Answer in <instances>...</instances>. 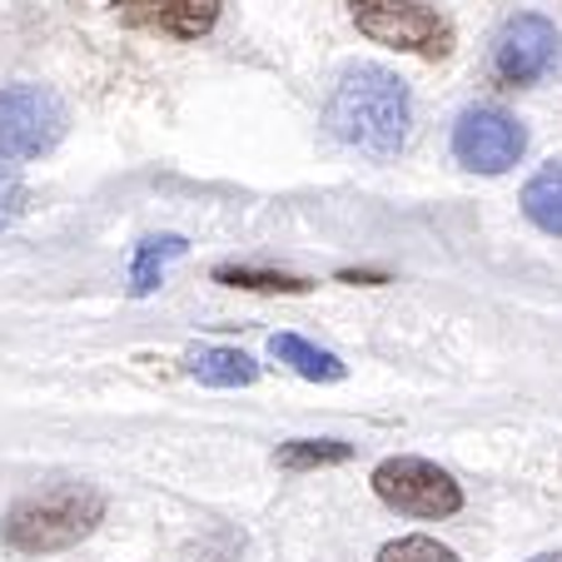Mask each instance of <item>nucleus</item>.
<instances>
[{"label": "nucleus", "instance_id": "18", "mask_svg": "<svg viewBox=\"0 0 562 562\" xmlns=\"http://www.w3.org/2000/svg\"><path fill=\"white\" fill-rule=\"evenodd\" d=\"M532 562H562V552H542V558H532Z\"/></svg>", "mask_w": 562, "mask_h": 562}, {"label": "nucleus", "instance_id": "7", "mask_svg": "<svg viewBox=\"0 0 562 562\" xmlns=\"http://www.w3.org/2000/svg\"><path fill=\"white\" fill-rule=\"evenodd\" d=\"M558 60H562V35L538 11L513 15L493 35V75L503 86H538V80H548L558 70Z\"/></svg>", "mask_w": 562, "mask_h": 562}, {"label": "nucleus", "instance_id": "1", "mask_svg": "<svg viewBox=\"0 0 562 562\" xmlns=\"http://www.w3.org/2000/svg\"><path fill=\"white\" fill-rule=\"evenodd\" d=\"M324 120L344 145L373 159H393L414 125V95L389 65H349L334 86Z\"/></svg>", "mask_w": 562, "mask_h": 562}, {"label": "nucleus", "instance_id": "9", "mask_svg": "<svg viewBox=\"0 0 562 562\" xmlns=\"http://www.w3.org/2000/svg\"><path fill=\"white\" fill-rule=\"evenodd\" d=\"M269 353H274L284 369H294L299 379H308V383H344L349 379V363H344L339 353L308 344L304 334H274V339H269Z\"/></svg>", "mask_w": 562, "mask_h": 562}, {"label": "nucleus", "instance_id": "8", "mask_svg": "<svg viewBox=\"0 0 562 562\" xmlns=\"http://www.w3.org/2000/svg\"><path fill=\"white\" fill-rule=\"evenodd\" d=\"M130 31H155L170 41H200L220 25V0H115Z\"/></svg>", "mask_w": 562, "mask_h": 562}, {"label": "nucleus", "instance_id": "17", "mask_svg": "<svg viewBox=\"0 0 562 562\" xmlns=\"http://www.w3.org/2000/svg\"><path fill=\"white\" fill-rule=\"evenodd\" d=\"M344 284H383V274H369V269H344Z\"/></svg>", "mask_w": 562, "mask_h": 562}, {"label": "nucleus", "instance_id": "4", "mask_svg": "<svg viewBox=\"0 0 562 562\" xmlns=\"http://www.w3.org/2000/svg\"><path fill=\"white\" fill-rule=\"evenodd\" d=\"M70 130V110L50 86H0V165L41 159Z\"/></svg>", "mask_w": 562, "mask_h": 562}, {"label": "nucleus", "instance_id": "12", "mask_svg": "<svg viewBox=\"0 0 562 562\" xmlns=\"http://www.w3.org/2000/svg\"><path fill=\"white\" fill-rule=\"evenodd\" d=\"M349 458H353V443H344V438H289V443H279L274 468L308 473V468H334V463H349Z\"/></svg>", "mask_w": 562, "mask_h": 562}, {"label": "nucleus", "instance_id": "13", "mask_svg": "<svg viewBox=\"0 0 562 562\" xmlns=\"http://www.w3.org/2000/svg\"><path fill=\"white\" fill-rule=\"evenodd\" d=\"M214 284L249 289V294H308V289H314V279H299V274H274V269L220 265V269H214Z\"/></svg>", "mask_w": 562, "mask_h": 562}, {"label": "nucleus", "instance_id": "3", "mask_svg": "<svg viewBox=\"0 0 562 562\" xmlns=\"http://www.w3.org/2000/svg\"><path fill=\"white\" fill-rule=\"evenodd\" d=\"M349 15L373 45L424 55V60L453 55V21L434 0H349Z\"/></svg>", "mask_w": 562, "mask_h": 562}, {"label": "nucleus", "instance_id": "6", "mask_svg": "<svg viewBox=\"0 0 562 562\" xmlns=\"http://www.w3.org/2000/svg\"><path fill=\"white\" fill-rule=\"evenodd\" d=\"M528 149V130L498 105H468L453 120V159L473 175H508Z\"/></svg>", "mask_w": 562, "mask_h": 562}, {"label": "nucleus", "instance_id": "14", "mask_svg": "<svg viewBox=\"0 0 562 562\" xmlns=\"http://www.w3.org/2000/svg\"><path fill=\"white\" fill-rule=\"evenodd\" d=\"M184 239L180 234H159V239H145L135 249V294H155L159 274H165V259H180Z\"/></svg>", "mask_w": 562, "mask_h": 562}, {"label": "nucleus", "instance_id": "5", "mask_svg": "<svg viewBox=\"0 0 562 562\" xmlns=\"http://www.w3.org/2000/svg\"><path fill=\"white\" fill-rule=\"evenodd\" d=\"M373 493L383 508L404 513V518H453L463 508V488L453 483V473L428 458H383L373 468Z\"/></svg>", "mask_w": 562, "mask_h": 562}, {"label": "nucleus", "instance_id": "15", "mask_svg": "<svg viewBox=\"0 0 562 562\" xmlns=\"http://www.w3.org/2000/svg\"><path fill=\"white\" fill-rule=\"evenodd\" d=\"M373 562H463L453 548H443L438 538H424V532H408V538H393L379 548Z\"/></svg>", "mask_w": 562, "mask_h": 562}, {"label": "nucleus", "instance_id": "10", "mask_svg": "<svg viewBox=\"0 0 562 562\" xmlns=\"http://www.w3.org/2000/svg\"><path fill=\"white\" fill-rule=\"evenodd\" d=\"M184 369L200 383H210V389H249V383L259 379V363L249 359L245 349H224V344H200V349H190Z\"/></svg>", "mask_w": 562, "mask_h": 562}, {"label": "nucleus", "instance_id": "11", "mask_svg": "<svg viewBox=\"0 0 562 562\" xmlns=\"http://www.w3.org/2000/svg\"><path fill=\"white\" fill-rule=\"evenodd\" d=\"M522 214H528L542 234L562 239V165H548V170H538L522 184Z\"/></svg>", "mask_w": 562, "mask_h": 562}, {"label": "nucleus", "instance_id": "2", "mask_svg": "<svg viewBox=\"0 0 562 562\" xmlns=\"http://www.w3.org/2000/svg\"><path fill=\"white\" fill-rule=\"evenodd\" d=\"M105 522V493L90 483H55L5 513V542L15 552H65Z\"/></svg>", "mask_w": 562, "mask_h": 562}, {"label": "nucleus", "instance_id": "16", "mask_svg": "<svg viewBox=\"0 0 562 562\" xmlns=\"http://www.w3.org/2000/svg\"><path fill=\"white\" fill-rule=\"evenodd\" d=\"M25 210H31V190L21 184V175L0 170V220H15Z\"/></svg>", "mask_w": 562, "mask_h": 562}]
</instances>
